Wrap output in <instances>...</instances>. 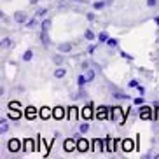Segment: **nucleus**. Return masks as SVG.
Returning a JSON list of instances; mask_svg holds the SVG:
<instances>
[{
  "label": "nucleus",
  "mask_w": 159,
  "mask_h": 159,
  "mask_svg": "<svg viewBox=\"0 0 159 159\" xmlns=\"http://www.w3.org/2000/svg\"><path fill=\"white\" fill-rule=\"evenodd\" d=\"M122 145H124V150H133V142L131 140H122Z\"/></svg>",
  "instance_id": "aec40b11"
},
{
  "label": "nucleus",
  "mask_w": 159,
  "mask_h": 159,
  "mask_svg": "<svg viewBox=\"0 0 159 159\" xmlns=\"http://www.w3.org/2000/svg\"><path fill=\"white\" fill-rule=\"evenodd\" d=\"M84 39H86V40H89V42H91V40H94L93 30H86V32H84Z\"/></svg>",
  "instance_id": "dca6fc26"
},
{
  "label": "nucleus",
  "mask_w": 159,
  "mask_h": 159,
  "mask_svg": "<svg viewBox=\"0 0 159 159\" xmlns=\"http://www.w3.org/2000/svg\"><path fill=\"white\" fill-rule=\"evenodd\" d=\"M108 39H110V37H108V33H107V32H102V33L98 35V40H100V42H105V44H107Z\"/></svg>",
  "instance_id": "6ab92c4d"
},
{
  "label": "nucleus",
  "mask_w": 159,
  "mask_h": 159,
  "mask_svg": "<svg viewBox=\"0 0 159 159\" xmlns=\"http://www.w3.org/2000/svg\"><path fill=\"white\" fill-rule=\"evenodd\" d=\"M121 54H122V56H124V58H126V60H133V56H129L128 52H121Z\"/></svg>",
  "instance_id": "72a5a7b5"
},
{
  "label": "nucleus",
  "mask_w": 159,
  "mask_h": 159,
  "mask_svg": "<svg viewBox=\"0 0 159 159\" xmlns=\"http://www.w3.org/2000/svg\"><path fill=\"white\" fill-rule=\"evenodd\" d=\"M86 77H88V82H93L94 80V70H91V68H89V70H86Z\"/></svg>",
  "instance_id": "f3484780"
},
{
  "label": "nucleus",
  "mask_w": 159,
  "mask_h": 159,
  "mask_svg": "<svg viewBox=\"0 0 159 159\" xmlns=\"http://www.w3.org/2000/svg\"><path fill=\"white\" fill-rule=\"evenodd\" d=\"M63 61H65V58L61 56V54H56V56H52V63H54V65L61 66V65H63Z\"/></svg>",
  "instance_id": "ddd939ff"
},
{
  "label": "nucleus",
  "mask_w": 159,
  "mask_h": 159,
  "mask_svg": "<svg viewBox=\"0 0 159 159\" xmlns=\"http://www.w3.org/2000/svg\"><path fill=\"white\" fill-rule=\"evenodd\" d=\"M154 21H156V25L159 26V16H156V18H154Z\"/></svg>",
  "instance_id": "c9c22d12"
},
{
  "label": "nucleus",
  "mask_w": 159,
  "mask_h": 159,
  "mask_svg": "<svg viewBox=\"0 0 159 159\" xmlns=\"http://www.w3.org/2000/svg\"><path fill=\"white\" fill-rule=\"evenodd\" d=\"M0 124H2V128H0V133H2V135L9 131V122L5 121V119H2V122H0Z\"/></svg>",
  "instance_id": "4468645a"
},
{
  "label": "nucleus",
  "mask_w": 159,
  "mask_h": 159,
  "mask_svg": "<svg viewBox=\"0 0 159 159\" xmlns=\"http://www.w3.org/2000/svg\"><path fill=\"white\" fill-rule=\"evenodd\" d=\"M26 117H28V119L35 117V108H26Z\"/></svg>",
  "instance_id": "393cba45"
},
{
  "label": "nucleus",
  "mask_w": 159,
  "mask_h": 159,
  "mask_svg": "<svg viewBox=\"0 0 159 159\" xmlns=\"http://www.w3.org/2000/svg\"><path fill=\"white\" fill-rule=\"evenodd\" d=\"M63 116V108H56L54 110V117H61Z\"/></svg>",
  "instance_id": "c756f323"
},
{
  "label": "nucleus",
  "mask_w": 159,
  "mask_h": 159,
  "mask_svg": "<svg viewBox=\"0 0 159 159\" xmlns=\"http://www.w3.org/2000/svg\"><path fill=\"white\" fill-rule=\"evenodd\" d=\"M19 116H21V112H9V117H11V119H19Z\"/></svg>",
  "instance_id": "c85d7f7f"
},
{
  "label": "nucleus",
  "mask_w": 159,
  "mask_h": 159,
  "mask_svg": "<svg viewBox=\"0 0 159 159\" xmlns=\"http://www.w3.org/2000/svg\"><path fill=\"white\" fill-rule=\"evenodd\" d=\"M86 84H89V82H88V77H86V75H79V77H77V86L82 89Z\"/></svg>",
  "instance_id": "9d476101"
},
{
  "label": "nucleus",
  "mask_w": 159,
  "mask_h": 159,
  "mask_svg": "<svg viewBox=\"0 0 159 159\" xmlns=\"http://www.w3.org/2000/svg\"><path fill=\"white\" fill-rule=\"evenodd\" d=\"M74 138H68V140L65 142V150L66 152H70V150H74V149H77V143H74Z\"/></svg>",
  "instance_id": "0eeeda50"
},
{
  "label": "nucleus",
  "mask_w": 159,
  "mask_h": 159,
  "mask_svg": "<svg viewBox=\"0 0 159 159\" xmlns=\"http://www.w3.org/2000/svg\"><path fill=\"white\" fill-rule=\"evenodd\" d=\"M25 25H26V28H33V26H35V19H28Z\"/></svg>",
  "instance_id": "bb28decb"
},
{
  "label": "nucleus",
  "mask_w": 159,
  "mask_h": 159,
  "mask_svg": "<svg viewBox=\"0 0 159 159\" xmlns=\"http://www.w3.org/2000/svg\"><path fill=\"white\" fill-rule=\"evenodd\" d=\"M65 75H66V70H65V68H61V66L54 70V77H56V79H63Z\"/></svg>",
  "instance_id": "f8f14e48"
},
{
  "label": "nucleus",
  "mask_w": 159,
  "mask_h": 159,
  "mask_svg": "<svg viewBox=\"0 0 159 159\" xmlns=\"http://www.w3.org/2000/svg\"><path fill=\"white\" fill-rule=\"evenodd\" d=\"M40 116H42L44 119H46V117H49V110H47V108H42V114H40Z\"/></svg>",
  "instance_id": "473e14b6"
},
{
  "label": "nucleus",
  "mask_w": 159,
  "mask_h": 159,
  "mask_svg": "<svg viewBox=\"0 0 159 159\" xmlns=\"http://www.w3.org/2000/svg\"><path fill=\"white\" fill-rule=\"evenodd\" d=\"M58 51L63 54V52H70L72 51V42H61L58 44Z\"/></svg>",
  "instance_id": "39448f33"
},
{
  "label": "nucleus",
  "mask_w": 159,
  "mask_h": 159,
  "mask_svg": "<svg viewBox=\"0 0 159 159\" xmlns=\"http://www.w3.org/2000/svg\"><path fill=\"white\" fill-rule=\"evenodd\" d=\"M19 147H21V145H19V142L16 140V138H12V140L9 142V150H11V152H16V150H19Z\"/></svg>",
  "instance_id": "6e6552de"
},
{
  "label": "nucleus",
  "mask_w": 159,
  "mask_h": 159,
  "mask_svg": "<svg viewBox=\"0 0 159 159\" xmlns=\"http://www.w3.org/2000/svg\"><path fill=\"white\" fill-rule=\"evenodd\" d=\"M138 116H140V119H143V121H149V119H152V108L145 105V107L140 108Z\"/></svg>",
  "instance_id": "f03ea898"
},
{
  "label": "nucleus",
  "mask_w": 159,
  "mask_h": 159,
  "mask_svg": "<svg viewBox=\"0 0 159 159\" xmlns=\"http://www.w3.org/2000/svg\"><path fill=\"white\" fill-rule=\"evenodd\" d=\"M46 14H47V9H44V7H40V9L37 11V18H44Z\"/></svg>",
  "instance_id": "5701e85b"
},
{
  "label": "nucleus",
  "mask_w": 159,
  "mask_h": 159,
  "mask_svg": "<svg viewBox=\"0 0 159 159\" xmlns=\"http://www.w3.org/2000/svg\"><path fill=\"white\" fill-rule=\"evenodd\" d=\"M88 149H89V142L86 140V138H79V140H77V150H79V152H86Z\"/></svg>",
  "instance_id": "7ed1b4c3"
},
{
  "label": "nucleus",
  "mask_w": 159,
  "mask_h": 159,
  "mask_svg": "<svg viewBox=\"0 0 159 159\" xmlns=\"http://www.w3.org/2000/svg\"><path fill=\"white\" fill-rule=\"evenodd\" d=\"M32 58H33V51H32V49H28V51L23 52V60L25 61H32Z\"/></svg>",
  "instance_id": "2eb2a0df"
},
{
  "label": "nucleus",
  "mask_w": 159,
  "mask_h": 159,
  "mask_svg": "<svg viewBox=\"0 0 159 159\" xmlns=\"http://www.w3.org/2000/svg\"><path fill=\"white\" fill-rule=\"evenodd\" d=\"M147 5L149 7H156L157 5V0H147Z\"/></svg>",
  "instance_id": "7c9ffc66"
},
{
  "label": "nucleus",
  "mask_w": 159,
  "mask_h": 159,
  "mask_svg": "<svg viewBox=\"0 0 159 159\" xmlns=\"http://www.w3.org/2000/svg\"><path fill=\"white\" fill-rule=\"evenodd\" d=\"M112 96H114L116 100H131L129 94H124V93H121V91H114Z\"/></svg>",
  "instance_id": "1a4fd4ad"
},
{
  "label": "nucleus",
  "mask_w": 159,
  "mask_h": 159,
  "mask_svg": "<svg viewBox=\"0 0 159 159\" xmlns=\"http://www.w3.org/2000/svg\"><path fill=\"white\" fill-rule=\"evenodd\" d=\"M105 5H107V2H103V0H98V2H94V4H93V7H94L96 11H100V9H103Z\"/></svg>",
  "instance_id": "a211bd4d"
},
{
  "label": "nucleus",
  "mask_w": 159,
  "mask_h": 159,
  "mask_svg": "<svg viewBox=\"0 0 159 159\" xmlns=\"http://www.w3.org/2000/svg\"><path fill=\"white\" fill-rule=\"evenodd\" d=\"M30 4H32V5H35V4H39V0H30Z\"/></svg>",
  "instance_id": "e433bc0d"
},
{
  "label": "nucleus",
  "mask_w": 159,
  "mask_h": 159,
  "mask_svg": "<svg viewBox=\"0 0 159 159\" xmlns=\"http://www.w3.org/2000/svg\"><path fill=\"white\" fill-rule=\"evenodd\" d=\"M79 131L82 133V135H84V133H88V131H89V124H88V122H82V124L79 126Z\"/></svg>",
  "instance_id": "412c9836"
},
{
  "label": "nucleus",
  "mask_w": 159,
  "mask_h": 159,
  "mask_svg": "<svg viewBox=\"0 0 159 159\" xmlns=\"http://www.w3.org/2000/svg\"><path fill=\"white\" fill-rule=\"evenodd\" d=\"M138 91H140V94H143L145 93V88H143V86H138Z\"/></svg>",
  "instance_id": "f704fd0d"
},
{
  "label": "nucleus",
  "mask_w": 159,
  "mask_h": 159,
  "mask_svg": "<svg viewBox=\"0 0 159 159\" xmlns=\"http://www.w3.org/2000/svg\"><path fill=\"white\" fill-rule=\"evenodd\" d=\"M82 116H84V117H91V116H93V108H91V107H86L84 110H82Z\"/></svg>",
  "instance_id": "4be33fe9"
},
{
  "label": "nucleus",
  "mask_w": 159,
  "mask_h": 159,
  "mask_svg": "<svg viewBox=\"0 0 159 159\" xmlns=\"http://www.w3.org/2000/svg\"><path fill=\"white\" fill-rule=\"evenodd\" d=\"M128 86H129V88H138V80H136V79H131Z\"/></svg>",
  "instance_id": "cd10ccee"
},
{
  "label": "nucleus",
  "mask_w": 159,
  "mask_h": 159,
  "mask_svg": "<svg viewBox=\"0 0 159 159\" xmlns=\"http://www.w3.org/2000/svg\"><path fill=\"white\" fill-rule=\"evenodd\" d=\"M86 18H88V21H93V19H94V12H88Z\"/></svg>",
  "instance_id": "2f4dec72"
},
{
  "label": "nucleus",
  "mask_w": 159,
  "mask_h": 159,
  "mask_svg": "<svg viewBox=\"0 0 159 159\" xmlns=\"http://www.w3.org/2000/svg\"><path fill=\"white\" fill-rule=\"evenodd\" d=\"M14 21H16V23H19V25H23V23L28 21V18H26L25 12H16V14H14Z\"/></svg>",
  "instance_id": "423d86ee"
},
{
  "label": "nucleus",
  "mask_w": 159,
  "mask_h": 159,
  "mask_svg": "<svg viewBox=\"0 0 159 159\" xmlns=\"http://www.w3.org/2000/svg\"><path fill=\"white\" fill-rule=\"evenodd\" d=\"M0 46H2V49H9V47H12V40H11L9 37H4Z\"/></svg>",
  "instance_id": "9b49d317"
},
{
  "label": "nucleus",
  "mask_w": 159,
  "mask_h": 159,
  "mask_svg": "<svg viewBox=\"0 0 159 159\" xmlns=\"http://www.w3.org/2000/svg\"><path fill=\"white\" fill-rule=\"evenodd\" d=\"M133 103H135V105H140V107H142V105L145 103V98H142V96H138V98H135V100H133Z\"/></svg>",
  "instance_id": "b1692460"
},
{
  "label": "nucleus",
  "mask_w": 159,
  "mask_h": 159,
  "mask_svg": "<svg viewBox=\"0 0 159 159\" xmlns=\"http://www.w3.org/2000/svg\"><path fill=\"white\" fill-rule=\"evenodd\" d=\"M107 46L116 47V46H117V39H108V40H107Z\"/></svg>",
  "instance_id": "a878e982"
},
{
  "label": "nucleus",
  "mask_w": 159,
  "mask_h": 159,
  "mask_svg": "<svg viewBox=\"0 0 159 159\" xmlns=\"http://www.w3.org/2000/svg\"><path fill=\"white\" fill-rule=\"evenodd\" d=\"M105 142L107 140H100V138H94L93 140V150H96V152H102L103 149H105Z\"/></svg>",
  "instance_id": "20e7f679"
},
{
  "label": "nucleus",
  "mask_w": 159,
  "mask_h": 159,
  "mask_svg": "<svg viewBox=\"0 0 159 159\" xmlns=\"http://www.w3.org/2000/svg\"><path fill=\"white\" fill-rule=\"evenodd\" d=\"M49 26H51V21H49V19H44L42 21V28H40V39H42L44 47L49 46V42H47V39H46V33H47V30H49Z\"/></svg>",
  "instance_id": "f257e3e1"
}]
</instances>
